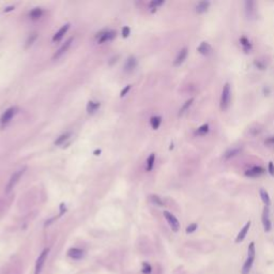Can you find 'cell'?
<instances>
[{"label":"cell","instance_id":"cell-1","mask_svg":"<svg viewBox=\"0 0 274 274\" xmlns=\"http://www.w3.org/2000/svg\"><path fill=\"white\" fill-rule=\"evenodd\" d=\"M255 256H256L255 243L251 242L249 245V249H247V258L242 267V271H241L242 274H249V272L252 270V267H253L254 260H255Z\"/></svg>","mask_w":274,"mask_h":274},{"label":"cell","instance_id":"cell-2","mask_svg":"<svg viewBox=\"0 0 274 274\" xmlns=\"http://www.w3.org/2000/svg\"><path fill=\"white\" fill-rule=\"evenodd\" d=\"M230 101H231V88L228 82L223 86V90L221 93V100H219V108L221 110L225 112L229 108Z\"/></svg>","mask_w":274,"mask_h":274},{"label":"cell","instance_id":"cell-3","mask_svg":"<svg viewBox=\"0 0 274 274\" xmlns=\"http://www.w3.org/2000/svg\"><path fill=\"white\" fill-rule=\"evenodd\" d=\"M25 170H26V167H24V168L19 169V170H16L12 176H11L10 180H9L8 184H6V193H10L11 191L15 188V185L18 183L19 179L23 177Z\"/></svg>","mask_w":274,"mask_h":274},{"label":"cell","instance_id":"cell-4","mask_svg":"<svg viewBox=\"0 0 274 274\" xmlns=\"http://www.w3.org/2000/svg\"><path fill=\"white\" fill-rule=\"evenodd\" d=\"M49 253V249H45L42 251V253L39 255L38 259L36 261V270H34V274H41L42 272V269L45 264V261L47 259V256H48Z\"/></svg>","mask_w":274,"mask_h":274},{"label":"cell","instance_id":"cell-5","mask_svg":"<svg viewBox=\"0 0 274 274\" xmlns=\"http://www.w3.org/2000/svg\"><path fill=\"white\" fill-rule=\"evenodd\" d=\"M163 214H164V216H165V219H166L167 223H168L169 226H170L171 230H173V231H175V232L179 231V229H180V223H179V221H178L177 217H176L175 215L173 214V213L168 212V211H164V213H163Z\"/></svg>","mask_w":274,"mask_h":274},{"label":"cell","instance_id":"cell-6","mask_svg":"<svg viewBox=\"0 0 274 274\" xmlns=\"http://www.w3.org/2000/svg\"><path fill=\"white\" fill-rule=\"evenodd\" d=\"M262 226H264V229L266 232L271 231L272 229V223H271V219H270V209L269 207L264 206V211H262Z\"/></svg>","mask_w":274,"mask_h":274},{"label":"cell","instance_id":"cell-7","mask_svg":"<svg viewBox=\"0 0 274 274\" xmlns=\"http://www.w3.org/2000/svg\"><path fill=\"white\" fill-rule=\"evenodd\" d=\"M244 10L245 15L249 19L255 18L256 16V2L252 0H246L244 2Z\"/></svg>","mask_w":274,"mask_h":274},{"label":"cell","instance_id":"cell-8","mask_svg":"<svg viewBox=\"0 0 274 274\" xmlns=\"http://www.w3.org/2000/svg\"><path fill=\"white\" fill-rule=\"evenodd\" d=\"M264 173H266V169L262 166H252L251 168L245 170L244 175L249 178H258L264 175Z\"/></svg>","mask_w":274,"mask_h":274},{"label":"cell","instance_id":"cell-9","mask_svg":"<svg viewBox=\"0 0 274 274\" xmlns=\"http://www.w3.org/2000/svg\"><path fill=\"white\" fill-rule=\"evenodd\" d=\"M16 112H17V107H15V106H12V107L8 108V109L2 114L1 118H0V123H1V124H6L8 122H10V121L12 120L13 117L16 115Z\"/></svg>","mask_w":274,"mask_h":274},{"label":"cell","instance_id":"cell-10","mask_svg":"<svg viewBox=\"0 0 274 274\" xmlns=\"http://www.w3.org/2000/svg\"><path fill=\"white\" fill-rule=\"evenodd\" d=\"M241 151H242V147H241V146H236V147H232V148H230V149H228L227 151L223 154V158H224V160H230V158H234V156H237L238 154H240Z\"/></svg>","mask_w":274,"mask_h":274},{"label":"cell","instance_id":"cell-11","mask_svg":"<svg viewBox=\"0 0 274 274\" xmlns=\"http://www.w3.org/2000/svg\"><path fill=\"white\" fill-rule=\"evenodd\" d=\"M197 51L203 56H210L213 53V48L208 42H201L197 47Z\"/></svg>","mask_w":274,"mask_h":274},{"label":"cell","instance_id":"cell-12","mask_svg":"<svg viewBox=\"0 0 274 274\" xmlns=\"http://www.w3.org/2000/svg\"><path fill=\"white\" fill-rule=\"evenodd\" d=\"M68 256L70 258H72V259L79 260L82 258H84L85 252L80 249H77V247H71L68 251Z\"/></svg>","mask_w":274,"mask_h":274},{"label":"cell","instance_id":"cell-13","mask_svg":"<svg viewBox=\"0 0 274 274\" xmlns=\"http://www.w3.org/2000/svg\"><path fill=\"white\" fill-rule=\"evenodd\" d=\"M239 42H240V45H241V47H242L244 53L249 54L253 51V44H252L251 41L249 40V38H246L245 36H241V38L239 39Z\"/></svg>","mask_w":274,"mask_h":274},{"label":"cell","instance_id":"cell-14","mask_svg":"<svg viewBox=\"0 0 274 274\" xmlns=\"http://www.w3.org/2000/svg\"><path fill=\"white\" fill-rule=\"evenodd\" d=\"M251 225H252V222L249 221L244 226H243V228L240 230V232H239L238 236H237L236 243H240V242H242V241L244 240L245 237H246L247 234H249V228H251Z\"/></svg>","mask_w":274,"mask_h":274},{"label":"cell","instance_id":"cell-15","mask_svg":"<svg viewBox=\"0 0 274 274\" xmlns=\"http://www.w3.org/2000/svg\"><path fill=\"white\" fill-rule=\"evenodd\" d=\"M188 47H183V48L178 53L177 57H176L175 61H173V66L178 67V66H180V64L183 63L184 60H185L186 57H188Z\"/></svg>","mask_w":274,"mask_h":274},{"label":"cell","instance_id":"cell-16","mask_svg":"<svg viewBox=\"0 0 274 274\" xmlns=\"http://www.w3.org/2000/svg\"><path fill=\"white\" fill-rule=\"evenodd\" d=\"M115 36H116V32L112 31V30H107V31L100 34V36L97 38V41H99V43L109 42V41L114 40Z\"/></svg>","mask_w":274,"mask_h":274},{"label":"cell","instance_id":"cell-17","mask_svg":"<svg viewBox=\"0 0 274 274\" xmlns=\"http://www.w3.org/2000/svg\"><path fill=\"white\" fill-rule=\"evenodd\" d=\"M73 42V38H70L69 40H67L66 42H64V44L62 45L61 47H60L59 49H58L57 51H56V54L54 55V59H59L60 57H61L63 54L67 53V51L69 49V47L71 46V43Z\"/></svg>","mask_w":274,"mask_h":274},{"label":"cell","instance_id":"cell-18","mask_svg":"<svg viewBox=\"0 0 274 274\" xmlns=\"http://www.w3.org/2000/svg\"><path fill=\"white\" fill-rule=\"evenodd\" d=\"M136 67H137L136 58L134 56H130L124 63V71L127 73H131V72H133L136 69Z\"/></svg>","mask_w":274,"mask_h":274},{"label":"cell","instance_id":"cell-19","mask_svg":"<svg viewBox=\"0 0 274 274\" xmlns=\"http://www.w3.org/2000/svg\"><path fill=\"white\" fill-rule=\"evenodd\" d=\"M70 28V24H66V25H63L61 28H60L59 30H58L57 32H56V34L54 36L53 38V41L54 42H59L60 40H61L62 38H63V36L67 33V31L69 30Z\"/></svg>","mask_w":274,"mask_h":274},{"label":"cell","instance_id":"cell-20","mask_svg":"<svg viewBox=\"0 0 274 274\" xmlns=\"http://www.w3.org/2000/svg\"><path fill=\"white\" fill-rule=\"evenodd\" d=\"M210 1H199L196 6V12L198 14L206 13L209 10V8H210Z\"/></svg>","mask_w":274,"mask_h":274},{"label":"cell","instance_id":"cell-21","mask_svg":"<svg viewBox=\"0 0 274 274\" xmlns=\"http://www.w3.org/2000/svg\"><path fill=\"white\" fill-rule=\"evenodd\" d=\"M209 131H210V125H209V123H204L203 125H200V127L195 131V135L206 136L207 134L209 133Z\"/></svg>","mask_w":274,"mask_h":274},{"label":"cell","instance_id":"cell-22","mask_svg":"<svg viewBox=\"0 0 274 274\" xmlns=\"http://www.w3.org/2000/svg\"><path fill=\"white\" fill-rule=\"evenodd\" d=\"M259 195L260 197H261V200L264 201V206L269 207L271 204V199H270V196H269V193L267 192L264 188H260L259 190Z\"/></svg>","mask_w":274,"mask_h":274},{"label":"cell","instance_id":"cell-23","mask_svg":"<svg viewBox=\"0 0 274 274\" xmlns=\"http://www.w3.org/2000/svg\"><path fill=\"white\" fill-rule=\"evenodd\" d=\"M100 106H101V104H100L99 102L90 101V102H88V104H87V112H88L89 114H94V112L100 108Z\"/></svg>","mask_w":274,"mask_h":274},{"label":"cell","instance_id":"cell-24","mask_svg":"<svg viewBox=\"0 0 274 274\" xmlns=\"http://www.w3.org/2000/svg\"><path fill=\"white\" fill-rule=\"evenodd\" d=\"M193 102H194V97H191V99H188V101H185V103H184L183 105H182V107L180 108V110H179V116H182V115L185 114V112H188V108H190L191 106H192Z\"/></svg>","mask_w":274,"mask_h":274},{"label":"cell","instance_id":"cell-25","mask_svg":"<svg viewBox=\"0 0 274 274\" xmlns=\"http://www.w3.org/2000/svg\"><path fill=\"white\" fill-rule=\"evenodd\" d=\"M161 122H162V118L158 116H154L150 119V124H151V127L153 130H158L161 125Z\"/></svg>","mask_w":274,"mask_h":274},{"label":"cell","instance_id":"cell-26","mask_svg":"<svg viewBox=\"0 0 274 274\" xmlns=\"http://www.w3.org/2000/svg\"><path fill=\"white\" fill-rule=\"evenodd\" d=\"M42 14H43L42 9L41 8H34L33 10L30 12L29 15H30V18L31 19H38V18H40V17L42 16Z\"/></svg>","mask_w":274,"mask_h":274},{"label":"cell","instance_id":"cell-27","mask_svg":"<svg viewBox=\"0 0 274 274\" xmlns=\"http://www.w3.org/2000/svg\"><path fill=\"white\" fill-rule=\"evenodd\" d=\"M71 136V133H64L62 135H60L57 139L55 140V145L56 146H60V145H63L64 141H67Z\"/></svg>","mask_w":274,"mask_h":274},{"label":"cell","instance_id":"cell-28","mask_svg":"<svg viewBox=\"0 0 274 274\" xmlns=\"http://www.w3.org/2000/svg\"><path fill=\"white\" fill-rule=\"evenodd\" d=\"M154 161H155V154L151 153L147 160V171H151L154 166Z\"/></svg>","mask_w":274,"mask_h":274},{"label":"cell","instance_id":"cell-29","mask_svg":"<svg viewBox=\"0 0 274 274\" xmlns=\"http://www.w3.org/2000/svg\"><path fill=\"white\" fill-rule=\"evenodd\" d=\"M150 199H151V201L154 204V205H156L158 207L164 206V201L162 200V198L158 197V196H156V195H151V196H150Z\"/></svg>","mask_w":274,"mask_h":274},{"label":"cell","instance_id":"cell-30","mask_svg":"<svg viewBox=\"0 0 274 274\" xmlns=\"http://www.w3.org/2000/svg\"><path fill=\"white\" fill-rule=\"evenodd\" d=\"M36 38H38V36H36V33L34 32V33L30 34V36L28 38L27 42H26V48H28L29 46H31L32 44H33V42L36 40Z\"/></svg>","mask_w":274,"mask_h":274},{"label":"cell","instance_id":"cell-31","mask_svg":"<svg viewBox=\"0 0 274 274\" xmlns=\"http://www.w3.org/2000/svg\"><path fill=\"white\" fill-rule=\"evenodd\" d=\"M141 272L143 274H150L152 272V267L150 266V264L148 262H143V268H141Z\"/></svg>","mask_w":274,"mask_h":274},{"label":"cell","instance_id":"cell-32","mask_svg":"<svg viewBox=\"0 0 274 274\" xmlns=\"http://www.w3.org/2000/svg\"><path fill=\"white\" fill-rule=\"evenodd\" d=\"M162 4H164V0H153V1L150 2V8L155 10V9H158Z\"/></svg>","mask_w":274,"mask_h":274},{"label":"cell","instance_id":"cell-33","mask_svg":"<svg viewBox=\"0 0 274 274\" xmlns=\"http://www.w3.org/2000/svg\"><path fill=\"white\" fill-rule=\"evenodd\" d=\"M197 227H198V225H197L196 223H192V224H190V225H188V227H186V229H185L186 234H193V232H194V231H196Z\"/></svg>","mask_w":274,"mask_h":274},{"label":"cell","instance_id":"cell-34","mask_svg":"<svg viewBox=\"0 0 274 274\" xmlns=\"http://www.w3.org/2000/svg\"><path fill=\"white\" fill-rule=\"evenodd\" d=\"M254 64H255L256 68L259 69V70H264L266 69V64H264L262 61H260V60H256V61L254 62Z\"/></svg>","mask_w":274,"mask_h":274},{"label":"cell","instance_id":"cell-35","mask_svg":"<svg viewBox=\"0 0 274 274\" xmlns=\"http://www.w3.org/2000/svg\"><path fill=\"white\" fill-rule=\"evenodd\" d=\"M268 171L271 176L274 177V163L273 162H269L268 164Z\"/></svg>","mask_w":274,"mask_h":274},{"label":"cell","instance_id":"cell-36","mask_svg":"<svg viewBox=\"0 0 274 274\" xmlns=\"http://www.w3.org/2000/svg\"><path fill=\"white\" fill-rule=\"evenodd\" d=\"M264 143L268 146H274V136H270L264 140Z\"/></svg>","mask_w":274,"mask_h":274},{"label":"cell","instance_id":"cell-37","mask_svg":"<svg viewBox=\"0 0 274 274\" xmlns=\"http://www.w3.org/2000/svg\"><path fill=\"white\" fill-rule=\"evenodd\" d=\"M130 89H131V85H127V86L125 87V88L123 89L122 91H121V93H120V97H125V95H127V93L130 91Z\"/></svg>","mask_w":274,"mask_h":274},{"label":"cell","instance_id":"cell-38","mask_svg":"<svg viewBox=\"0 0 274 274\" xmlns=\"http://www.w3.org/2000/svg\"><path fill=\"white\" fill-rule=\"evenodd\" d=\"M130 36V28L129 27H124L122 29V36L123 38H127Z\"/></svg>","mask_w":274,"mask_h":274},{"label":"cell","instance_id":"cell-39","mask_svg":"<svg viewBox=\"0 0 274 274\" xmlns=\"http://www.w3.org/2000/svg\"><path fill=\"white\" fill-rule=\"evenodd\" d=\"M13 9H14V6H9V8H6V10H4V12H9V11H12Z\"/></svg>","mask_w":274,"mask_h":274},{"label":"cell","instance_id":"cell-40","mask_svg":"<svg viewBox=\"0 0 274 274\" xmlns=\"http://www.w3.org/2000/svg\"><path fill=\"white\" fill-rule=\"evenodd\" d=\"M100 153H101V150H97V151L94 152V154H95V155H99Z\"/></svg>","mask_w":274,"mask_h":274}]
</instances>
